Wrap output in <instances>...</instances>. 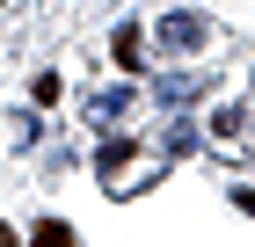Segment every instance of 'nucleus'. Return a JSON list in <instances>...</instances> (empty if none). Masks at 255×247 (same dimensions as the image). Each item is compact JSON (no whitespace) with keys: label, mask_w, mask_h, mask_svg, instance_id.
<instances>
[{"label":"nucleus","mask_w":255,"mask_h":247,"mask_svg":"<svg viewBox=\"0 0 255 247\" xmlns=\"http://www.w3.org/2000/svg\"><path fill=\"white\" fill-rule=\"evenodd\" d=\"M110 51H117V66H138V29H131V22L117 29V44H110Z\"/></svg>","instance_id":"7"},{"label":"nucleus","mask_w":255,"mask_h":247,"mask_svg":"<svg viewBox=\"0 0 255 247\" xmlns=\"http://www.w3.org/2000/svg\"><path fill=\"white\" fill-rule=\"evenodd\" d=\"M204 80H212V73H160L153 95H160V102H197V95H204Z\"/></svg>","instance_id":"2"},{"label":"nucleus","mask_w":255,"mask_h":247,"mask_svg":"<svg viewBox=\"0 0 255 247\" xmlns=\"http://www.w3.org/2000/svg\"><path fill=\"white\" fill-rule=\"evenodd\" d=\"M131 109V87H110V95H88V116L95 124H110V116H124Z\"/></svg>","instance_id":"4"},{"label":"nucleus","mask_w":255,"mask_h":247,"mask_svg":"<svg viewBox=\"0 0 255 247\" xmlns=\"http://www.w3.org/2000/svg\"><path fill=\"white\" fill-rule=\"evenodd\" d=\"M29 240H37V247H66V240H73V226H66V218H37Z\"/></svg>","instance_id":"5"},{"label":"nucleus","mask_w":255,"mask_h":247,"mask_svg":"<svg viewBox=\"0 0 255 247\" xmlns=\"http://www.w3.org/2000/svg\"><path fill=\"white\" fill-rule=\"evenodd\" d=\"M7 240H15V233H7V226H0V247H7Z\"/></svg>","instance_id":"9"},{"label":"nucleus","mask_w":255,"mask_h":247,"mask_svg":"<svg viewBox=\"0 0 255 247\" xmlns=\"http://www.w3.org/2000/svg\"><path fill=\"white\" fill-rule=\"evenodd\" d=\"M212 131H219V138H241V131H248V109H219Z\"/></svg>","instance_id":"6"},{"label":"nucleus","mask_w":255,"mask_h":247,"mask_svg":"<svg viewBox=\"0 0 255 247\" xmlns=\"http://www.w3.org/2000/svg\"><path fill=\"white\" fill-rule=\"evenodd\" d=\"M131 160H138V146H131V138H110V146H102V160H95V174H102V182H117Z\"/></svg>","instance_id":"3"},{"label":"nucleus","mask_w":255,"mask_h":247,"mask_svg":"<svg viewBox=\"0 0 255 247\" xmlns=\"http://www.w3.org/2000/svg\"><path fill=\"white\" fill-rule=\"evenodd\" d=\"M234 204H241V211H255V189H234Z\"/></svg>","instance_id":"8"},{"label":"nucleus","mask_w":255,"mask_h":247,"mask_svg":"<svg viewBox=\"0 0 255 247\" xmlns=\"http://www.w3.org/2000/svg\"><path fill=\"white\" fill-rule=\"evenodd\" d=\"M160 44L168 51H204V15H168L160 22Z\"/></svg>","instance_id":"1"}]
</instances>
